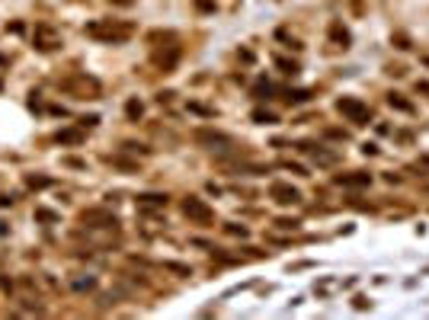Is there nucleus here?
<instances>
[{
  "label": "nucleus",
  "mask_w": 429,
  "mask_h": 320,
  "mask_svg": "<svg viewBox=\"0 0 429 320\" xmlns=\"http://www.w3.org/2000/svg\"><path fill=\"white\" fill-rule=\"evenodd\" d=\"M87 35L90 39H100V42H112V45H122L135 35V26L132 22H115V19H97L87 26Z\"/></svg>",
  "instance_id": "obj_1"
},
{
  "label": "nucleus",
  "mask_w": 429,
  "mask_h": 320,
  "mask_svg": "<svg viewBox=\"0 0 429 320\" xmlns=\"http://www.w3.org/2000/svg\"><path fill=\"white\" fill-rule=\"evenodd\" d=\"M337 112L343 118H349L352 125H368L372 122V109H368V103H362L359 96H340L337 100Z\"/></svg>",
  "instance_id": "obj_2"
},
{
  "label": "nucleus",
  "mask_w": 429,
  "mask_h": 320,
  "mask_svg": "<svg viewBox=\"0 0 429 320\" xmlns=\"http://www.w3.org/2000/svg\"><path fill=\"white\" fill-rule=\"evenodd\" d=\"M298 147H301L307 157L317 163V167H337V163H340V154H337V151H327V147L314 144V141H301Z\"/></svg>",
  "instance_id": "obj_3"
},
{
  "label": "nucleus",
  "mask_w": 429,
  "mask_h": 320,
  "mask_svg": "<svg viewBox=\"0 0 429 320\" xmlns=\"http://www.w3.org/2000/svg\"><path fill=\"white\" fill-rule=\"evenodd\" d=\"M183 215L189 221H196V224H211L214 221V211L202 202V199H196V195H189L186 202H183Z\"/></svg>",
  "instance_id": "obj_4"
},
{
  "label": "nucleus",
  "mask_w": 429,
  "mask_h": 320,
  "mask_svg": "<svg viewBox=\"0 0 429 320\" xmlns=\"http://www.w3.org/2000/svg\"><path fill=\"white\" fill-rule=\"evenodd\" d=\"M61 87L64 90H74L80 100H97L100 96V84L93 77H70V80H64Z\"/></svg>",
  "instance_id": "obj_5"
},
{
  "label": "nucleus",
  "mask_w": 429,
  "mask_h": 320,
  "mask_svg": "<svg viewBox=\"0 0 429 320\" xmlns=\"http://www.w3.org/2000/svg\"><path fill=\"white\" fill-rule=\"evenodd\" d=\"M176 61H180V45L170 42V45H163V48L154 52V64H157L163 74H170V70L176 67Z\"/></svg>",
  "instance_id": "obj_6"
},
{
  "label": "nucleus",
  "mask_w": 429,
  "mask_h": 320,
  "mask_svg": "<svg viewBox=\"0 0 429 320\" xmlns=\"http://www.w3.org/2000/svg\"><path fill=\"white\" fill-rule=\"evenodd\" d=\"M193 138L199 141V144H208V147H231V135L214 132V128H196Z\"/></svg>",
  "instance_id": "obj_7"
},
{
  "label": "nucleus",
  "mask_w": 429,
  "mask_h": 320,
  "mask_svg": "<svg viewBox=\"0 0 429 320\" xmlns=\"http://www.w3.org/2000/svg\"><path fill=\"white\" fill-rule=\"evenodd\" d=\"M269 195L276 199L279 205H298V202H301V192H298L295 186H289V183H272Z\"/></svg>",
  "instance_id": "obj_8"
},
{
  "label": "nucleus",
  "mask_w": 429,
  "mask_h": 320,
  "mask_svg": "<svg viewBox=\"0 0 429 320\" xmlns=\"http://www.w3.org/2000/svg\"><path fill=\"white\" fill-rule=\"evenodd\" d=\"M333 183H337V186H346V189H365V186H372V173H362V170L340 173V176H333Z\"/></svg>",
  "instance_id": "obj_9"
},
{
  "label": "nucleus",
  "mask_w": 429,
  "mask_h": 320,
  "mask_svg": "<svg viewBox=\"0 0 429 320\" xmlns=\"http://www.w3.org/2000/svg\"><path fill=\"white\" fill-rule=\"evenodd\" d=\"M330 39H333V45H340V48H349L352 35H349V29L343 26L340 19H333V22H330Z\"/></svg>",
  "instance_id": "obj_10"
},
{
  "label": "nucleus",
  "mask_w": 429,
  "mask_h": 320,
  "mask_svg": "<svg viewBox=\"0 0 429 320\" xmlns=\"http://www.w3.org/2000/svg\"><path fill=\"white\" fill-rule=\"evenodd\" d=\"M138 205H141V208H163V205H166V195H157V192L138 195Z\"/></svg>",
  "instance_id": "obj_11"
},
{
  "label": "nucleus",
  "mask_w": 429,
  "mask_h": 320,
  "mask_svg": "<svg viewBox=\"0 0 429 320\" xmlns=\"http://www.w3.org/2000/svg\"><path fill=\"white\" fill-rule=\"evenodd\" d=\"M388 106H391V109H400V112H413V103L403 100L400 93H388Z\"/></svg>",
  "instance_id": "obj_12"
},
{
  "label": "nucleus",
  "mask_w": 429,
  "mask_h": 320,
  "mask_svg": "<svg viewBox=\"0 0 429 320\" xmlns=\"http://www.w3.org/2000/svg\"><path fill=\"white\" fill-rule=\"evenodd\" d=\"M391 45H394V48H400V52H407V48H410V39H407L403 32H394V35H391Z\"/></svg>",
  "instance_id": "obj_13"
},
{
  "label": "nucleus",
  "mask_w": 429,
  "mask_h": 320,
  "mask_svg": "<svg viewBox=\"0 0 429 320\" xmlns=\"http://www.w3.org/2000/svg\"><path fill=\"white\" fill-rule=\"evenodd\" d=\"M311 100V90H292L289 93V103H307Z\"/></svg>",
  "instance_id": "obj_14"
},
{
  "label": "nucleus",
  "mask_w": 429,
  "mask_h": 320,
  "mask_svg": "<svg viewBox=\"0 0 429 320\" xmlns=\"http://www.w3.org/2000/svg\"><path fill=\"white\" fill-rule=\"evenodd\" d=\"M80 138H83L80 132H61V135H58V141H61V144H77Z\"/></svg>",
  "instance_id": "obj_15"
},
{
  "label": "nucleus",
  "mask_w": 429,
  "mask_h": 320,
  "mask_svg": "<svg viewBox=\"0 0 429 320\" xmlns=\"http://www.w3.org/2000/svg\"><path fill=\"white\" fill-rule=\"evenodd\" d=\"M253 118H256L259 125H269V122H276V115H272V112H266V109H256V112H253Z\"/></svg>",
  "instance_id": "obj_16"
},
{
  "label": "nucleus",
  "mask_w": 429,
  "mask_h": 320,
  "mask_svg": "<svg viewBox=\"0 0 429 320\" xmlns=\"http://www.w3.org/2000/svg\"><path fill=\"white\" fill-rule=\"evenodd\" d=\"M125 112H128V115H132V118H141V112H145V106H141L138 100H132V103H128V106H125Z\"/></svg>",
  "instance_id": "obj_17"
},
{
  "label": "nucleus",
  "mask_w": 429,
  "mask_h": 320,
  "mask_svg": "<svg viewBox=\"0 0 429 320\" xmlns=\"http://www.w3.org/2000/svg\"><path fill=\"white\" fill-rule=\"evenodd\" d=\"M327 138H337V141H346L349 132H343V128H327Z\"/></svg>",
  "instance_id": "obj_18"
},
{
  "label": "nucleus",
  "mask_w": 429,
  "mask_h": 320,
  "mask_svg": "<svg viewBox=\"0 0 429 320\" xmlns=\"http://www.w3.org/2000/svg\"><path fill=\"white\" fill-rule=\"evenodd\" d=\"M279 67L285 70V74H298V64L295 61H285V58H279Z\"/></svg>",
  "instance_id": "obj_19"
},
{
  "label": "nucleus",
  "mask_w": 429,
  "mask_h": 320,
  "mask_svg": "<svg viewBox=\"0 0 429 320\" xmlns=\"http://www.w3.org/2000/svg\"><path fill=\"white\" fill-rule=\"evenodd\" d=\"M282 167H285V170H292V173H298V176H307L304 167H298V163H292V160H282Z\"/></svg>",
  "instance_id": "obj_20"
},
{
  "label": "nucleus",
  "mask_w": 429,
  "mask_h": 320,
  "mask_svg": "<svg viewBox=\"0 0 429 320\" xmlns=\"http://www.w3.org/2000/svg\"><path fill=\"white\" fill-rule=\"evenodd\" d=\"M93 285H97V279H77V282H74V288H80V291H83V288H93Z\"/></svg>",
  "instance_id": "obj_21"
},
{
  "label": "nucleus",
  "mask_w": 429,
  "mask_h": 320,
  "mask_svg": "<svg viewBox=\"0 0 429 320\" xmlns=\"http://www.w3.org/2000/svg\"><path fill=\"white\" fill-rule=\"evenodd\" d=\"M282 231H298V221H289V218H282V221H276Z\"/></svg>",
  "instance_id": "obj_22"
},
{
  "label": "nucleus",
  "mask_w": 429,
  "mask_h": 320,
  "mask_svg": "<svg viewBox=\"0 0 429 320\" xmlns=\"http://www.w3.org/2000/svg\"><path fill=\"white\" fill-rule=\"evenodd\" d=\"M349 4H352V13H365V0H349Z\"/></svg>",
  "instance_id": "obj_23"
},
{
  "label": "nucleus",
  "mask_w": 429,
  "mask_h": 320,
  "mask_svg": "<svg viewBox=\"0 0 429 320\" xmlns=\"http://www.w3.org/2000/svg\"><path fill=\"white\" fill-rule=\"evenodd\" d=\"M189 109H193V112H202V115H211L208 106H199V103H189Z\"/></svg>",
  "instance_id": "obj_24"
},
{
  "label": "nucleus",
  "mask_w": 429,
  "mask_h": 320,
  "mask_svg": "<svg viewBox=\"0 0 429 320\" xmlns=\"http://www.w3.org/2000/svg\"><path fill=\"white\" fill-rule=\"evenodd\" d=\"M224 231H228V234H241V237H247V228H237V224H228Z\"/></svg>",
  "instance_id": "obj_25"
},
{
  "label": "nucleus",
  "mask_w": 429,
  "mask_h": 320,
  "mask_svg": "<svg viewBox=\"0 0 429 320\" xmlns=\"http://www.w3.org/2000/svg\"><path fill=\"white\" fill-rule=\"evenodd\" d=\"M416 93H426L429 96V80H416Z\"/></svg>",
  "instance_id": "obj_26"
},
{
  "label": "nucleus",
  "mask_w": 429,
  "mask_h": 320,
  "mask_svg": "<svg viewBox=\"0 0 429 320\" xmlns=\"http://www.w3.org/2000/svg\"><path fill=\"white\" fill-rule=\"evenodd\" d=\"M388 74H394V77H400V74H403V64H391V67H388Z\"/></svg>",
  "instance_id": "obj_27"
},
{
  "label": "nucleus",
  "mask_w": 429,
  "mask_h": 320,
  "mask_svg": "<svg viewBox=\"0 0 429 320\" xmlns=\"http://www.w3.org/2000/svg\"><path fill=\"white\" fill-rule=\"evenodd\" d=\"M196 7H199V10H214L211 0H196Z\"/></svg>",
  "instance_id": "obj_28"
},
{
  "label": "nucleus",
  "mask_w": 429,
  "mask_h": 320,
  "mask_svg": "<svg viewBox=\"0 0 429 320\" xmlns=\"http://www.w3.org/2000/svg\"><path fill=\"white\" fill-rule=\"evenodd\" d=\"M112 4H118V7H132L135 0H112Z\"/></svg>",
  "instance_id": "obj_29"
},
{
  "label": "nucleus",
  "mask_w": 429,
  "mask_h": 320,
  "mask_svg": "<svg viewBox=\"0 0 429 320\" xmlns=\"http://www.w3.org/2000/svg\"><path fill=\"white\" fill-rule=\"evenodd\" d=\"M420 163H423V167H429V154H423V157H420Z\"/></svg>",
  "instance_id": "obj_30"
}]
</instances>
